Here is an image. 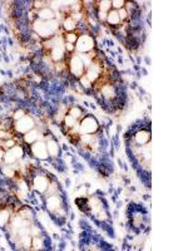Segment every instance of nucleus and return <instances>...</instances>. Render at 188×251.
Segmentation results:
<instances>
[{
    "label": "nucleus",
    "mask_w": 188,
    "mask_h": 251,
    "mask_svg": "<svg viewBox=\"0 0 188 251\" xmlns=\"http://www.w3.org/2000/svg\"><path fill=\"white\" fill-rule=\"evenodd\" d=\"M15 127H17V131H18V132H29V131L33 129L34 122H33V119H32L29 116H24L23 118L18 119Z\"/></svg>",
    "instance_id": "nucleus-1"
},
{
    "label": "nucleus",
    "mask_w": 188,
    "mask_h": 251,
    "mask_svg": "<svg viewBox=\"0 0 188 251\" xmlns=\"http://www.w3.org/2000/svg\"><path fill=\"white\" fill-rule=\"evenodd\" d=\"M77 44H78L77 48H78V50H80V52H88V50L93 49V45H94L93 39H92L89 35H82L80 38H78Z\"/></svg>",
    "instance_id": "nucleus-2"
},
{
    "label": "nucleus",
    "mask_w": 188,
    "mask_h": 251,
    "mask_svg": "<svg viewBox=\"0 0 188 251\" xmlns=\"http://www.w3.org/2000/svg\"><path fill=\"white\" fill-rule=\"evenodd\" d=\"M82 131L85 132V133H93L98 129V123L97 121L94 119L93 117H87L83 122H82V126H80Z\"/></svg>",
    "instance_id": "nucleus-3"
},
{
    "label": "nucleus",
    "mask_w": 188,
    "mask_h": 251,
    "mask_svg": "<svg viewBox=\"0 0 188 251\" xmlns=\"http://www.w3.org/2000/svg\"><path fill=\"white\" fill-rule=\"evenodd\" d=\"M32 149H33V153H34L37 157L47 158V156H48V151H47V147H45L44 143H35Z\"/></svg>",
    "instance_id": "nucleus-4"
},
{
    "label": "nucleus",
    "mask_w": 188,
    "mask_h": 251,
    "mask_svg": "<svg viewBox=\"0 0 188 251\" xmlns=\"http://www.w3.org/2000/svg\"><path fill=\"white\" fill-rule=\"evenodd\" d=\"M72 72L75 75H80L83 72V63L80 60V58H73L72 60Z\"/></svg>",
    "instance_id": "nucleus-5"
},
{
    "label": "nucleus",
    "mask_w": 188,
    "mask_h": 251,
    "mask_svg": "<svg viewBox=\"0 0 188 251\" xmlns=\"http://www.w3.org/2000/svg\"><path fill=\"white\" fill-rule=\"evenodd\" d=\"M34 186H35V188H37L38 191L44 192V191L48 188L49 183H48L47 178H44V177H37L35 181H34Z\"/></svg>",
    "instance_id": "nucleus-6"
},
{
    "label": "nucleus",
    "mask_w": 188,
    "mask_h": 251,
    "mask_svg": "<svg viewBox=\"0 0 188 251\" xmlns=\"http://www.w3.org/2000/svg\"><path fill=\"white\" fill-rule=\"evenodd\" d=\"M149 141V133L146 131H141L136 134V142L138 144H146Z\"/></svg>",
    "instance_id": "nucleus-7"
},
{
    "label": "nucleus",
    "mask_w": 188,
    "mask_h": 251,
    "mask_svg": "<svg viewBox=\"0 0 188 251\" xmlns=\"http://www.w3.org/2000/svg\"><path fill=\"white\" fill-rule=\"evenodd\" d=\"M107 20L108 23L113 24V25H117L121 23V19H119V15H118V10H112L108 13V17H107Z\"/></svg>",
    "instance_id": "nucleus-8"
},
{
    "label": "nucleus",
    "mask_w": 188,
    "mask_h": 251,
    "mask_svg": "<svg viewBox=\"0 0 188 251\" xmlns=\"http://www.w3.org/2000/svg\"><path fill=\"white\" fill-rule=\"evenodd\" d=\"M39 18L40 19H43V20H53L54 19V13L50 10V9H48V8H45V9H42L40 12H39Z\"/></svg>",
    "instance_id": "nucleus-9"
},
{
    "label": "nucleus",
    "mask_w": 188,
    "mask_h": 251,
    "mask_svg": "<svg viewBox=\"0 0 188 251\" xmlns=\"http://www.w3.org/2000/svg\"><path fill=\"white\" fill-rule=\"evenodd\" d=\"M63 54H64V52H63V48H62L60 45H57V47H54V48H53V52H52V58H53L54 60H60V59L63 58Z\"/></svg>",
    "instance_id": "nucleus-10"
},
{
    "label": "nucleus",
    "mask_w": 188,
    "mask_h": 251,
    "mask_svg": "<svg viewBox=\"0 0 188 251\" xmlns=\"http://www.w3.org/2000/svg\"><path fill=\"white\" fill-rule=\"evenodd\" d=\"M37 134H38V133H37V131H34V129L27 132V134H25V142H27V143H33V142L38 138Z\"/></svg>",
    "instance_id": "nucleus-11"
},
{
    "label": "nucleus",
    "mask_w": 188,
    "mask_h": 251,
    "mask_svg": "<svg viewBox=\"0 0 188 251\" xmlns=\"http://www.w3.org/2000/svg\"><path fill=\"white\" fill-rule=\"evenodd\" d=\"M64 29L68 30V32H73L75 29V22L70 18H68L65 22H64Z\"/></svg>",
    "instance_id": "nucleus-12"
},
{
    "label": "nucleus",
    "mask_w": 188,
    "mask_h": 251,
    "mask_svg": "<svg viewBox=\"0 0 188 251\" xmlns=\"http://www.w3.org/2000/svg\"><path fill=\"white\" fill-rule=\"evenodd\" d=\"M102 92H103V94H104L106 97H113V96H114V89H113V87L109 86V84H106V86L102 88Z\"/></svg>",
    "instance_id": "nucleus-13"
},
{
    "label": "nucleus",
    "mask_w": 188,
    "mask_h": 251,
    "mask_svg": "<svg viewBox=\"0 0 188 251\" xmlns=\"http://www.w3.org/2000/svg\"><path fill=\"white\" fill-rule=\"evenodd\" d=\"M48 205H49V208H52V210L57 208L58 206H60L59 198H58V197H55V196H52V197L49 198V201H48Z\"/></svg>",
    "instance_id": "nucleus-14"
},
{
    "label": "nucleus",
    "mask_w": 188,
    "mask_h": 251,
    "mask_svg": "<svg viewBox=\"0 0 188 251\" xmlns=\"http://www.w3.org/2000/svg\"><path fill=\"white\" fill-rule=\"evenodd\" d=\"M4 158H5V162L7 163H14L17 161V157L13 154L12 151H8L5 154H4Z\"/></svg>",
    "instance_id": "nucleus-15"
},
{
    "label": "nucleus",
    "mask_w": 188,
    "mask_h": 251,
    "mask_svg": "<svg viewBox=\"0 0 188 251\" xmlns=\"http://www.w3.org/2000/svg\"><path fill=\"white\" fill-rule=\"evenodd\" d=\"M112 7V2H101V12L107 13Z\"/></svg>",
    "instance_id": "nucleus-16"
},
{
    "label": "nucleus",
    "mask_w": 188,
    "mask_h": 251,
    "mask_svg": "<svg viewBox=\"0 0 188 251\" xmlns=\"http://www.w3.org/2000/svg\"><path fill=\"white\" fill-rule=\"evenodd\" d=\"M12 152H13V154L17 157V158H19V157H22V154H23V149L19 147V146H14L12 149H10Z\"/></svg>",
    "instance_id": "nucleus-17"
},
{
    "label": "nucleus",
    "mask_w": 188,
    "mask_h": 251,
    "mask_svg": "<svg viewBox=\"0 0 188 251\" xmlns=\"http://www.w3.org/2000/svg\"><path fill=\"white\" fill-rule=\"evenodd\" d=\"M48 151H49V153H52V154H57V152H58L57 144H55L54 142H49V143H48Z\"/></svg>",
    "instance_id": "nucleus-18"
},
{
    "label": "nucleus",
    "mask_w": 188,
    "mask_h": 251,
    "mask_svg": "<svg viewBox=\"0 0 188 251\" xmlns=\"http://www.w3.org/2000/svg\"><path fill=\"white\" fill-rule=\"evenodd\" d=\"M118 15H119V19H121V22H122L123 19H127V17H128V12L126 10V8H122V9L118 10Z\"/></svg>",
    "instance_id": "nucleus-19"
},
{
    "label": "nucleus",
    "mask_w": 188,
    "mask_h": 251,
    "mask_svg": "<svg viewBox=\"0 0 188 251\" xmlns=\"http://www.w3.org/2000/svg\"><path fill=\"white\" fill-rule=\"evenodd\" d=\"M78 40V38H77V35L74 34V33H69V34H67V42L69 43V44H73L74 42H77Z\"/></svg>",
    "instance_id": "nucleus-20"
},
{
    "label": "nucleus",
    "mask_w": 188,
    "mask_h": 251,
    "mask_svg": "<svg viewBox=\"0 0 188 251\" xmlns=\"http://www.w3.org/2000/svg\"><path fill=\"white\" fill-rule=\"evenodd\" d=\"M82 112H80V109H78V108H73L72 111H70V116L74 118V119H77V118H80L82 116Z\"/></svg>",
    "instance_id": "nucleus-21"
},
{
    "label": "nucleus",
    "mask_w": 188,
    "mask_h": 251,
    "mask_svg": "<svg viewBox=\"0 0 188 251\" xmlns=\"http://www.w3.org/2000/svg\"><path fill=\"white\" fill-rule=\"evenodd\" d=\"M65 123H67L68 127H73L74 123H75V119H74L72 116H67V117H65Z\"/></svg>",
    "instance_id": "nucleus-22"
},
{
    "label": "nucleus",
    "mask_w": 188,
    "mask_h": 251,
    "mask_svg": "<svg viewBox=\"0 0 188 251\" xmlns=\"http://www.w3.org/2000/svg\"><path fill=\"white\" fill-rule=\"evenodd\" d=\"M124 4H126L124 2H112V5H113L116 9H118V10L122 9V8H124Z\"/></svg>",
    "instance_id": "nucleus-23"
},
{
    "label": "nucleus",
    "mask_w": 188,
    "mask_h": 251,
    "mask_svg": "<svg viewBox=\"0 0 188 251\" xmlns=\"http://www.w3.org/2000/svg\"><path fill=\"white\" fill-rule=\"evenodd\" d=\"M24 117V112L23 111H17L15 112V114H14V118L18 121V119H20V118H23Z\"/></svg>",
    "instance_id": "nucleus-24"
},
{
    "label": "nucleus",
    "mask_w": 188,
    "mask_h": 251,
    "mask_svg": "<svg viewBox=\"0 0 188 251\" xmlns=\"http://www.w3.org/2000/svg\"><path fill=\"white\" fill-rule=\"evenodd\" d=\"M7 213H2V215H0V226H2V225H4V222L7 221Z\"/></svg>",
    "instance_id": "nucleus-25"
},
{
    "label": "nucleus",
    "mask_w": 188,
    "mask_h": 251,
    "mask_svg": "<svg viewBox=\"0 0 188 251\" xmlns=\"http://www.w3.org/2000/svg\"><path fill=\"white\" fill-rule=\"evenodd\" d=\"M9 137H12V136H9V133H7V132H0V138H9Z\"/></svg>",
    "instance_id": "nucleus-26"
},
{
    "label": "nucleus",
    "mask_w": 188,
    "mask_h": 251,
    "mask_svg": "<svg viewBox=\"0 0 188 251\" xmlns=\"http://www.w3.org/2000/svg\"><path fill=\"white\" fill-rule=\"evenodd\" d=\"M4 154H5V153H4L2 149H0V159H3V158H4Z\"/></svg>",
    "instance_id": "nucleus-27"
}]
</instances>
